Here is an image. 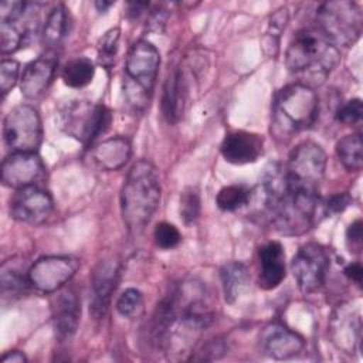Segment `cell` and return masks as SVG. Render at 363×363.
I'll return each mask as SVG.
<instances>
[{
	"instance_id": "7",
	"label": "cell",
	"mask_w": 363,
	"mask_h": 363,
	"mask_svg": "<svg viewBox=\"0 0 363 363\" xmlns=\"http://www.w3.org/2000/svg\"><path fill=\"white\" fill-rule=\"evenodd\" d=\"M363 14L354 1L322 3L316 11V27L337 47L353 45L362 34Z\"/></svg>"
},
{
	"instance_id": "24",
	"label": "cell",
	"mask_w": 363,
	"mask_h": 363,
	"mask_svg": "<svg viewBox=\"0 0 363 363\" xmlns=\"http://www.w3.org/2000/svg\"><path fill=\"white\" fill-rule=\"evenodd\" d=\"M220 278L223 285V294L227 303H234L250 281L248 268L238 261L227 262L220 269Z\"/></svg>"
},
{
	"instance_id": "40",
	"label": "cell",
	"mask_w": 363,
	"mask_h": 363,
	"mask_svg": "<svg viewBox=\"0 0 363 363\" xmlns=\"http://www.w3.org/2000/svg\"><path fill=\"white\" fill-rule=\"evenodd\" d=\"M0 362L1 363H26L27 357L20 350H11V352H7L6 354H3Z\"/></svg>"
},
{
	"instance_id": "31",
	"label": "cell",
	"mask_w": 363,
	"mask_h": 363,
	"mask_svg": "<svg viewBox=\"0 0 363 363\" xmlns=\"http://www.w3.org/2000/svg\"><path fill=\"white\" fill-rule=\"evenodd\" d=\"M30 284L28 277L26 278L16 268H7L6 264L1 268V289L3 295H21L27 291Z\"/></svg>"
},
{
	"instance_id": "13",
	"label": "cell",
	"mask_w": 363,
	"mask_h": 363,
	"mask_svg": "<svg viewBox=\"0 0 363 363\" xmlns=\"http://www.w3.org/2000/svg\"><path fill=\"white\" fill-rule=\"evenodd\" d=\"M119 282V265L113 259H101L91 272L89 313L95 320L106 316L112 295Z\"/></svg>"
},
{
	"instance_id": "16",
	"label": "cell",
	"mask_w": 363,
	"mask_h": 363,
	"mask_svg": "<svg viewBox=\"0 0 363 363\" xmlns=\"http://www.w3.org/2000/svg\"><path fill=\"white\" fill-rule=\"evenodd\" d=\"M51 309L55 336L60 340L72 337L78 329L81 316V302L77 292L72 288L62 286L52 298Z\"/></svg>"
},
{
	"instance_id": "14",
	"label": "cell",
	"mask_w": 363,
	"mask_h": 363,
	"mask_svg": "<svg viewBox=\"0 0 363 363\" xmlns=\"http://www.w3.org/2000/svg\"><path fill=\"white\" fill-rule=\"evenodd\" d=\"M44 172L45 166L35 152H13L3 160L0 176L4 186L23 189L35 186Z\"/></svg>"
},
{
	"instance_id": "27",
	"label": "cell",
	"mask_w": 363,
	"mask_h": 363,
	"mask_svg": "<svg viewBox=\"0 0 363 363\" xmlns=\"http://www.w3.org/2000/svg\"><path fill=\"white\" fill-rule=\"evenodd\" d=\"M252 199V190L242 184H230L223 189L216 196V203L223 211H235L247 204Z\"/></svg>"
},
{
	"instance_id": "1",
	"label": "cell",
	"mask_w": 363,
	"mask_h": 363,
	"mask_svg": "<svg viewBox=\"0 0 363 363\" xmlns=\"http://www.w3.org/2000/svg\"><path fill=\"white\" fill-rule=\"evenodd\" d=\"M162 196V184L156 166L149 160H138L129 169L121 190L122 220L130 234H140L156 213Z\"/></svg>"
},
{
	"instance_id": "15",
	"label": "cell",
	"mask_w": 363,
	"mask_h": 363,
	"mask_svg": "<svg viewBox=\"0 0 363 363\" xmlns=\"http://www.w3.org/2000/svg\"><path fill=\"white\" fill-rule=\"evenodd\" d=\"M258 343L264 354L277 360L292 359L298 356L305 346V340L301 335L278 320L264 326Z\"/></svg>"
},
{
	"instance_id": "32",
	"label": "cell",
	"mask_w": 363,
	"mask_h": 363,
	"mask_svg": "<svg viewBox=\"0 0 363 363\" xmlns=\"http://www.w3.org/2000/svg\"><path fill=\"white\" fill-rule=\"evenodd\" d=\"M180 218L186 225L193 224L200 216V196L199 191L193 187L186 189L180 194Z\"/></svg>"
},
{
	"instance_id": "19",
	"label": "cell",
	"mask_w": 363,
	"mask_h": 363,
	"mask_svg": "<svg viewBox=\"0 0 363 363\" xmlns=\"http://www.w3.org/2000/svg\"><path fill=\"white\" fill-rule=\"evenodd\" d=\"M329 333L332 342L345 353L352 354L360 343L362 322L360 315L353 313L347 305L339 306L330 319Z\"/></svg>"
},
{
	"instance_id": "2",
	"label": "cell",
	"mask_w": 363,
	"mask_h": 363,
	"mask_svg": "<svg viewBox=\"0 0 363 363\" xmlns=\"http://www.w3.org/2000/svg\"><path fill=\"white\" fill-rule=\"evenodd\" d=\"M339 61V48L318 27L299 30L285 54L286 68L311 88L322 84Z\"/></svg>"
},
{
	"instance_id": "37",
	"label": "cell",
	"mask_w": 363,
	"mask_h": 363,
	"mask_svg": "<svg viewBox=\"0 0 363 363\" xmlns=\"http://www.w3.org/2000/svg\"><path fill=\"white\" fill-rule=\"evenodd\" d=\"M225 353V345L221 339H214L207 342L196 356H191V360H216Z\"/></svg>"
},
{
	"instance_id": "21",
	"label": "cell",
	"mask_w": 363,
	"mask_h": 363,
	"mask_svg": "<svg viewBox=\"0 0 363 363\" xmlns=\"http://www.w3.org/2000/svg\"><path fill=\"white\" fill-rule=\"evenodd\" d=\"M259 278L262 289L277 288L285 278V252L278 241H269L258 250Z\"/></svg>"
},
{
	"instance_id": "10",
	"label": "cell",
	"mask_w": 363,
	"mask_h": 363,
	"mask_svg": "<svg viewBox=\"0 0 363 363\" xmlns=\"http://www.w3.org/2000/svg\"><path fill=\"white\" fill-rule=\"evenodd\" d=\"M79 261L69 255H47L38 258L28 269L30 284L45 294L57 292L77 274Z\"/></svg>"
},
{
	"instance_id": "3",
	"label": "cell",
	"mask_w": 363,
	"mask_h": 363,
	"mask_svg": "<svg viewBox=\"0 0 363 363\" xmlns=\"http://www.w3.org/2000/svg\"><path fill=\"white\" fill-rule=\"evenodd\" d=\"M319 111L316 92L302 84L292 82L281 88L272 102V126L277 135L291 136L311 128Z\"/></svg>"
},
{
	"instance_id": "42",
	"label": "cell",
	"mask_w": 363,
	"mask_h": 363,
	"mask_svg": "<svg viewBox=\"0 0 363 363\" xmlns=\"http://www.w3.org/2000/svg\"><path fill=\"white\" fill-rule=\"evenodd\" d=\"M113 6V1H105V0H98V1H95V7H96V10L99 11V13H106L108 11V9L109 7H112Z\"/></svg>"
},
{
	"instance_id": "17",
	"label": "cell",
	"mask_w": 363,
	"mask_h": 363,
	"mask_svg": "<svg viewBox=\"0 0 363 363\" xmlns=\"http://www.w3.org/2000/svg\"><path fill=\"white\" fill-rule=\"evenodd\" d=\"M220 150L224 160L231 164L254 163L262 155L264 139L252 132L234 130L225 135Z\"/></svg>"
},
{
	"instance_id": "23",
	"label": "cell",
	"mask_w": 363,
	"mask_h": 363,
	"mask_svg": "<svg viewBox=\"0 0 363 363\" xmlns=\"http://www.w3.org/2000/svg\"><path fill=\"white\" fill-rule=\"evenodd\" d=\"M69 10L64 4H57L48 13L41 30V43L48 50H55L69 33Z\"/></svg>"
},
{
	"instance_id": "6",
	"label": "cell",
	"mask_w": 363,
	"mask_h": 363,
	"mask_svg": "<svg viewBox=\"0 0 363 363\" xmlns=\"http://www.w3.org/2000/svg\"><path fill=\"white\" fill-rule=\"evenodd\" d=\"M58 122L68 136L89 146L109 128L111 112L102 104L75 99L60 109Z\"/></svg>"
},
{
	"instance_id": "26",
	"label": "cell",
	"mask_w": 363,
	"mask_h": 363,
	"mask_svg": "<svg viewBox=\"0 0 363 363\" xmlns=\"http://www.w3.org/2000/svg\"><path fill=\"white\" fill-rule=\"evenodd\" d=\"M95 75V65L86 57H77L65 64L61 78L71 88H82L88 85Z\"/></svg>"
},
{
	"instance_id": "35",
	"label": "cell",
	"mask_w": 363,
	"mask_h": 363,
	"mask_svg": "<svg viewBox=\"0 0 363 363\" xmlns=\"http://www.w3.org/2000/svg\"><path fill=\"white\" fill-rule=\"evenodd\" d=\"M362 113H363V104L359 98H354L347 101L337 109L336 119L345 125H356L362 121Z\"/></svg>"
},
{
	"instance_id": "9",
	"label": "cell",
	"mask_w": 363,
	"mask_h": 363,
	"mask_svg": "<svg viewBox=\"0 0 363 363\" xmlns=\"http://www.w3.org/2000/svg\"><path fill=\"white\" fill-rule=\"evenodd\" d=\"M3 136L13 152H35L43 140L38 112L30 105H17L4 118Z\"/></svg>"
},
{
	"instance_id": "28",
	"label": "cell",
	"mask_w": 363,
	"mask_h": 363,
	"mask_svg": "<svg viewBox=\"0 0 363 363\" xmlns=\"http://www.w3.org/2000/svg\"><path fill=\"white\" fill-rule=\"evenodd\" d=\"M288 10L285 7L277 10L268 23V31L262 40V47L268 55H275L278 51L279 44V35L284 31L286 23H288Z\"/></svg>"
},
{
	"instance_id": "22",
	"label": "cell",
	"mask_w": 363,
	"mask_h": 363,
	"mask_svg": "<svg viewBox=\"0 0 363 363\" xmlns=\"http://www.w3.org/2000/svg\"><path fill=\"white\" fill-rule=\"evenodd\" d=\"M132 147L130 142L123 136H113L95 145L91 150V159L94 163L106 172L119 170L130 159Z\"/></svg>"
},
{
	"instance_id": "39",
	"label": "cell",
	"mask_w": 363,
	"mask_h": 363,
	"mask_svg": "<svg viewBox=\"0 0 363 363\" xmlns=\"http://www.w3.org/2000/svg\"><path fill=\"white\" fill-rule=\"evenodd\" d=\"M343 274L353 282H356L357 285L362 284V277H363V268L359 262H352L347 267H345Z\"/></svg>"
},
{
	"instance_id": "29",
	"label": "cell",
	"mask_w": 363,
	"mask_h": 363,
	"mask_svg": "<svg viewBox=\"0 0 363 363\" xmlns=\"http://www.w3.org/2000/svg\"><path fill=\"white\" fill-rule=\"evenodd\" d=\"M143 295L136 288L125 289L116 301V311L128 319H136L143 313L145 309Z\"/></svg>"
},
{
	"instance_id": "30",
	"label": "cell",
	"mask_w": 363,
	"mask_h": 363,
	"mask_svg": "<svg viewBox=\"0 0 363 363\" xmlns=\"http://www.w3.org/2000/svg\"><path fill=\"white\" fill-rule=\"evenodd\" d=\"M119 38H121V30L119 28H111L108 30L98 43V58L99 62L109 69L115 61V57L119 50Z\"/></svg>"
},
{
	"instance_id": "36",
	"label": "cell",
	"mask_w": 363,
	"mask_h": 363,
	"mask_svg": "<svg viewBox=\"0 0 363 363\" xmlns=\"http://www.w3.org/2000/svg\"><path fill=\"white\" fill-rule=\"evenodd\" d=\"M353 203V199L349 193L343 191V193H336L333 196H330L323 204V214H339L343 213L350 204Z\"/></svg>"
},
{
	"instance_id": "33",
	"label": "cell",
	"mask_w": 363,
	"mask_h": 363,
	"mask_svg": "<svg viewBox=\"0 0 363 363\" xmlns=\"http://www.w3.org/2000/svg\"><path fill=\"white\" fill-rule=\"evenodd\" d=\"M153 238H155V242L159 248L172 250V248H174L180 244L182 234L177 230V227H174L173 224L162 221L155 227Z\"/></svg>"
},
{
	"instance_id": "38",
	"label": "cell",
	"mask_w": 363,
	"mask_h": 363,
	"mask_svg": "<svg viewBox=\"0 0 363 363\" xmlns=\"http://www.w3.org/2000/svg\"><path fill=\"white\" fill-rule=\"evenodd\" d=\"M346 240L350 251L356 252L362 248V220H356L347 227Z\"/></svg>"
},
{
	"instance_id": "11",
	"label": "cell",
	"mask_w": 363,
	"mask_h": 363,
	"mask_svg": "<svg viewBox=\"0 0 363 363\" xmlns=\"http://www.w3.org/2000/svg\"><path fill=\"white\" fill-rule=\"evenodd\" d=\"M329 268V257L325 248L316 242L302 245L291 261V271L303 294L319 289Z\"/></svg>"
},
{
	"instance_id": "20",
	"label": "cell",
	"mask_w": 363,
	"mask_h": 363,
	"mask_svg": "<svg viewBox=\"0 0 363 363\" xmlns=\"http://www.w3.org/2000/svg\"><path fill=\"white\" fill-rule=\"evenodd\" d=\"M187 98V81L182 67L169 71L162 92V113L169 123H176L184 111Z\"/></svg>"
},
{
	"instance_id": "5",
	"label": "cell",
	"mask_w": 363,
	"mask_h": 363,
	"mask_svg": "<svg viewBox=\"0 0 363 363\" xmlns=\"http://www.w3.org/2000/svg\"><path fill=\"white\" fill-rule=\"evenodd\" d=\"M271 224L284 235H301L306 233L323 214V204L318 193L288 190L265 208Z\"/></svg>"
},
{
	"instance_id": "18",
	"label": "cell",
	"mask_w": 363,
	"mask_h": 363,
	"mask_svg": "<svg viewBox=\"0 0 363 363\" xmlns=\"http://www.w3.org/2000/svg\"><path fill=\"white\" fill-rule=\"evenodd\" d=\"M57 64L58 61L51 52L40 55L38 58L28 62L20 79L21 94L27 99H35L41 96L52 82Z\"/></svg>"
},
{
	"instance_id": "34",
	"label": "cell",
	"mask_w": 363,
	"mask_h": 363,
	"mask_svg": "<svg viewBox=\"0 0 363 363\" xmlns=\"http://www.w3.org/2000/svg\"><path fill=\"white\" fill-rule=\"evenodd\" d=\"M20 74V62L9 58L0 62V91L6 96L16 85Z\"/></svg>"
},
{
	"instance_id": "41",
	"label": "cell",
	"mask_w": 363,
	"mask_h": 363,
	"mask_svg": "<svg viewBox=\"0 0 363 363\" xmlns=\"http://www.w3.org/2000/svg\"><path fill=\"white\" fill-rule=\"evenodd\" d=\"M147 7H149V3H145V1L129 3L128 4V16L130 18H138L145 11V9H147Z\"/></svg>"
},
{
	"instance_id": "8",
	"label": "cell",
	"mask_w": 363,
	"mask_h": 363,
	"mask_svg": "<svg viewBox=\"0 0 363 363\" xmlns=\"http://www.w3.org/2000/svg\"><path fill=\"white\" fill-rule=\"evenodd\" d=\"M326 170V153L312 140L299 143L285 166L288 184L294 190L318 193Z\"/></svg>"
},
{
	"instance_id": "25",
	"label": "cell",
	"mask_w": 363,
	"mask_h": 363,
	"mask_svg": "<svg viewBox=\"0 0 363 363\" xmlns=\"http://www.w3.org/2000/svg\"><path fill=\"white\" fill-rule=\"evenodd\" d=\"M336 155L340 163L352 172H359L363 166V140L360 133L346 135L336 143Z\"/></svg>"
},
{
	"instance_id": "4",
	"label": "cell",
	"mask_w": 363,
	"mask_h": 363,
	"mask_svg": "<svg viewBox=\"0 0 363 363\" xmlns=\"http://www.w3.org/2000/svg\"><path fill=\"white\" fill-rule=\"evenodd\" d=\"M160 65L157 48L146 41L133 43L125 60L123 95L135 112H143L152 96Z\"/></svg>"
},
{
	"instance_id": "12",
	"label": "cell",
	"mask_w": 363,
	"mask_h": 363,
	"mask_svg": "<svg viewBox=\"0 0 363 363\" xmlns=\"http://www.w3.org/2000/svg\"><path fill=\"white\" fill-rule=\"evenodd\" d=\"M54 210V201L48 191L38 186L17 189L10 199V216L28 225L45 223Z\"/></svg>"
}]
</instances>
